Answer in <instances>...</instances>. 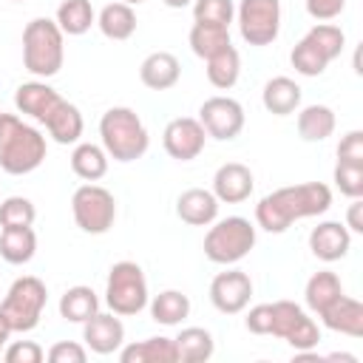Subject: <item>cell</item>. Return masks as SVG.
Returning <instances> with one entry per match:
<instances>
[{"label":"cell","mask_w":363,"mask_h":363,"mask_svg":"<svg viewBox=\"0 0 363 363\" xmlns=\"http://www.w3.org/2000/svg\"><path fill=\"white\" fill-rule=\"evenodd\" d=\"M14 108H17V113L43 125L57 145H77L85 130L79 108L74 102L62 99L45 79H31V82L17 85Z\"/></svg>","instance_id":"cell-1"},{"label":"cell","mask_w":363,"mask_h":363,"mask_svg":"<svg viewBox=\"0 0 363 363\" xmlns=\"http://www.w3.org/2000/svg\"><path fill=\"white\" fill-rule=\"evenodd\" d=\"M332 207V187L323 182H301L267 193L255 204V224L267 233H286L301 218L323 216Z\"/></svg>","instance_id":"cell-2"},{"label":"cell","mask_w":363,"mask_h":363,"mask_svg":"<svg viewBox=\"0 0 363 363\" xmlns=\"http://www.w3.org/2000/svg\"><path fill=\"white\" fill-rule=\"evenodd\" d=\"M48 153L45 136L17 113H0V167L9 176L34 173Z\"/></svg>","instance_id":"cell-3"},{"label":"cell","mask_w":363,"mask_h":363,"mask_svg":"<svg viewBox=\"0 0 363 363\" xmlns=\"http://www.w3.org/2000/svg\"><path fill=\"white\" fill-rule=\"evenodd\" d=\"M99 139H102L105 153L113 162H122V164L142 159L150 147V133H147L142 116L133 108H125V105H113L102 113Z\"/></svg>","instance_id":"cell-4"},{"label":"cell","mask_w":363,"mask_h":363,"mask_svg":"<svg viewBox=\"0 0 363 363\" xmlns=\"http://www.w3.org/2000/svg\"><path fill=\"white\" fill-rule=\"evenodd\" d=\"M65 60V34L48 17H34L23 28V65L37 79L57 77Z\"/></svg>","instance_id":"cell-5"},{"label":"cell","mask_w":363,"mask_h":363,"mask_svg":"<svg viewBox=\"0 0 363 363\" xmlns=\"http://www.w3.org/2000/svg\"><path fill=\"white\" fill-rule=\"evenodd\" d=\"M346 48V34L335 23H315L292 48L289 62L301 77H320Z\"/></svg>","instance_id":"cell-6"},{"label":"cell","mask_w":363,"mask_h":363,"mask_svg":"<svg viewBox=\"0 0 363 363\" xmlns=\"http://www.w3.org/2000/svg\"><path fill=\"white\" fill-rule=\"evenodd\" d=\"M255 247V224L244 216H227L216 218L210 230L204 233V255L213 264L230 267L250 255Z\"/></svg>","instance_id":"cell-7"},{"label":"cell","mask_w":363,"mask_h":363,"mask_svg":"<svg viewBox=\"0 0 363 363\" xmlns=\"http://www.w3.org/2000/svg\"><path fill=\"white\" fill-rule=\"evenodd\" d=\"M48 303V289L37 275H20L11 281L6 298L0 301V315L6 318L11 332L37 329Z\"/></svg>","instance_id":"cell-8"},{"label":"cell","mask_w":363,"mask_h":363,"mask_svg":"<svg viewBox=\"0 0 363 363\" xmlns=\"http://www.w3.org/2000/svg\"><path fill=\"white\" fill-rule=\"evenodd\" d=\"M147 301H150V292H147L145 269L136 261H116L108 269L105 306L111 312H116L119 318H130V315H139L142 309H147Z\"/></svg>","instance_id":"cell-9"},{"label":"cell","mask_w":363,"mask_h":363,"mask_svg":"<svg viewBox=\"0 0 363 363\" xmlns=\"http://www.w3.org/2000/svg\"><path fill=\"white\" fill-rule=\"evenodd\" d=\"M71 216L82 233L102 235L116 221V199L111 190H105L94 182H85L71 196Z\"/></svg>","instance_id":"cell-10"},{"label":"cell","mask_w":363,"mask_h":363,"mask_svg":"<svg viewBox=\"0 0 363 363\" xmlns=\"http://www.w3.org/2000/svg\"><path fill=\"white\" fill-rule=\"evenodd\" d=\"M235 23L247 45H272L281 34V0H238Z\"/></svg>","instance_id":"cell-11"},{"label":"cell","mask_w":363,"mask_h":363,"mask_svg":"<svg viewBox=\"0 0 363 363\" xmlns=\"http://www.w3.org/2000/svg\"><path fill=\"white\" fill-rule=\"evenodd\" d=\"M269 335L286 340L295 352H309L320 343V326L309 318V312L295 301H275Z\"/></svg>","instance_id":"cell-12"},{"label":"cell","mask_w":363,"mask_h":363,"mask_svg":"<svg viewBox=\"0 0 363 363\" xmlns=\"http://www.w3.org/2000/svg\"><path fill=\"white\" fill-rule=\"evenodd\" d=\"M199 122L210 139L230 142L244 130V108L233 96H210L199 108Z\"/></svg>","instance_id":"cell-13"},{"label":"cell","mask_w":363,"mask_h":363,"mask_svg":"<svg viewBox=\"0 0 363 363\" xmlns=\"http://www.w3.org/2000/svg\"><path fill=\"white\" fill-rule=\"evenodd\" d=\"M162 145H164V153L170 159H176V162H193V159L201 156V150L207 145V130L193 116H176V119H170L164 125Z\"/></svg>","instance_id":"cell-14"},{"label":"cell","mask_w":363,"mask_h":363,"mask_svg":"<svg viewBox=\"0 0 363 363\" xmlns=\"http://www.w3.org/2000/svg\"><path fill=\"white\" fill-rule=\"evenodd\" d=\"M250 298H252V278L244 269H227L210 281V303L221 315L244 312L250 306Z\"/></svg>","instance_id":"cell-15"},{"label":"cell","mask_w":363,"mask_h":363,"mask_svg":"<svg viewBox=\"0 0 363 363\" xmlns=\"http://www.w3.org/2000/svg\"><path fill=\"white\" fill-rule=\"evenodd\" d=\"M82 340L94 354H113L125 346V323L116 312H96L82 323Z\"/></svg>","instance_id":"cell-16"},{"label":"cell","mask_w":363,"mask_h":363,"mask_svg":"<svg viewBox=\"0 0 363 363\" xmlns=\"http://www.w3.org/2000/svg\"><path fill=\"white\" fill-rule=\"evenodd\" d=\"M252 190H255V176L241 162H224L213 173V196L218 199V204H241L252 196Z\"/></svg>","instance_id":"cell-17"},{"label":"cell","mask_w":363,"mask_h":363,"mask_svg":"<svg viewBox=\"0 0 363 363\" xmlns=\"http://www.w3.org/2000/svg\"><path fill=\"white\" fill-rule=\"evenodd\" d=\"M309 250L318 261H340L352 250V233L340 221H318L309 230Z\"/></svg>","instance_id":"cell-18"},{"label":"cell","mask_w":363,"mask_h":363,"mask_svg":"<svg viewBox=\"0 0 363 363\" xmlns=\"http://www.w3.org/2000/svg\"><path fill=\"white\" fill-rule=\"evenodd\" d=\"M176 216L190 227H210L218 218V199L213 190L190 187L176 199Z\"/></svg>","instance_id":"cell-19"},{"label":"cell","mask_w":363,"mask_h":363,"mask_svg":"<svg viewBox=\"0 0 363 363\" xmlns=\"http://www.w3.org/2000/svg\"><path fill=\"white\" fill-rule=\"evenodd\" d=\"M318 318L332 332H340L346 337H363V303L346 292L332 306H326Z\"/></svg>","instance_id":"cell-20"},{"label":"cell","mask_w":363,"mask_h":363,"mask_svg":"<svg viewBox=\"0 0 363 363\" xmlns=\"http://www.w3.org/2000/svg\"><path fill=\"white\" fill-rule=\"evenodd\" d=\"M182 77V65L170 51H153L139 65V79L150 91H170Z\"/></svg>","instance_id":"cell-21"},{"label":"cell","mask_w":363,"mask_h":363,"mask_svg":"<svg viewBox=\"0 0 363 363\" xmlns=\"http://www.w3.org/2000/svg\"><path fill=\"white\" fill-rule=\"evenodd\" d=\"M301 99H303V91L295 79L289 77H272L264 82V91H261V105L272 113V116H289L301 108Z\"/></svg>","instance_id":"cell-22"},{"label":"cell","mask_w":363,"mask_h":363,"mask_svg":"<svg viewBox=\"0 0 363 363\" xmlns=\"http://www.w3.org/2000/svg\"><path fill=\"white\" fill-rule=\"evenodd\" d=\"M295 113H298V119H295L298 136H301L303 142H323V139H329V136L335 133L337 119H335V111H332L329 105L315 102V105L298 108Z\"/></svg>","instance_id":"cell-23"},{"label":"cell","mask_w":363,"mask_h":363,"mask_svg":"<svg viewBox=\"0 0 363 363\" xmlns=\"http://www.w3.org/2000/svg\"><path fill=\"white\" fill-rule=\"evenodd\" d=\"M136 23H139V20H136L133 6H128V3H122V0H113V3L102 6V11L96 14L99 31H102L108 40H116V43L130 40L133 31H136Z\"/></svg>","instance_id":"cell-24"},{"label":"cell","mask_w":363,"mask_h":363,"mask_svg":"<svg viewBox=\"0 0 363 363\" xmlns=\"http://www.w3.org/2000/svg\"><path fill=\"white\" fill-rule=\"evenodd\" d=\"M173 346H176V363H201L210 360L216 352V340L204 326H184L173 337Z\"/></svg>","instance_id":"cell-25"},{"label":"cell","mask_w":363,"mask_h":363,"mask_svg":"<svg viewBox=\"0 0 363 363\" xmlns=\"http://www.w3.org/2000/svg\"><path fill=\"white\" fill-rule=\"evenodd\" d=\"M122 363H176V346L173 337H145L136 343H128L119 349Z\"/></svg>","instance_id":"cell-26"},{"label":"cell","mask_w":363,"mask_h":363,"mask_svg":"<svg viewBox=\"0 0 363 363\" xmlns=\"http://www.w3.org/2000/svg\"><path fill=\"white\" fill-rule=\"evenodd\" d=\"M340 295H343V284H340L337 272H332V269L315 272V275L306 281V286H303V301H306V306H309L312 315H320V312H323L326 306H332Z\"/></svg>","instance_id":"cell-27"},{"label":"cell","mask_w":363,"mask_h":363,"mask_svg":"<svg viewBox=\"0 0 363 363\" xmlns=\"http://www.w3.org/2000/svg\"><path fill=\"white\" fill-rule=\"evenodd\" d=\"M96 312H99V295L85 284L68 286L60 298V318L68 323H85Z\"/></svg>","instance_id":"cell-28"},{"label":"cell","mask_w":363,"mask_h":363,"mask_svg":"<svg viewBox=\"0 0 363 363\" xmlns=\"http://www.w3.org/2000/svg\"><path fill=\"white\" fill-rule=\"evenodd\" d=\"M37 252V235L31 227H3L0 230V258L6 264H28Z\"/></svg>","instance_id":"cell-29"},{"label":"cell","mask_w":363,"mask_h":363,"mask_svg":"<svg viewBox=\"0 0 363 363\" xmlns=\"http://www.w3.org/2000/svg\"><path fill=\"white\" fill-rule=\"evenodd\" d=\"M108 162L111 156L105 153V147L94 142H77L71 150V170L82 182H99L108 173Z\"/></svg>","instance_id":"cell-30"},{"label":"cell","mask_w":363,"mask_h":363,"mask_svg":"<svg viewBox=\"0 0 363 363\" xmlns=\"http://www.w3.org/2000/svg\"><path fill=\"white\" fill-rule=\"evenodd\" d=\"M150 318L162 326H179L190 315V298L182 289H162L147 301Z\"/></svg>","instance_id":"cell-31"},{"label":"cell","mask_w":363,"mask_h":363,"mask_svg":"<svg viewBox=\"0 0 363 363\" xmlns=\"http://www.w3.org/2000/svg\"><path fill=\"white\" fill-rule=\"evenodd\" d=\"M54 23L60 26L62 34L82 37L85 31H91V26H96V11H94L91 0H62L57 6Z\"/></svg>","instance_id":"cell-32"},{"label":"cell","mask_w":363,"mask_h":363,"mask_svg":"<svg viewBox=\"0 0 363 363\" xmlns=\"http://www.w3.org/2000/svg\"><path fill=\"white\" fill-rule=\"evenodd\" d=\"M204 62H207V79L218 91H230L241 77V54H238L235 45L221 48L218 54L207 57Z\"/></svg>","instance_id":"cell-33"},{"label":"cell","mask_w":363,"mask_h":363,"mask_svg":"<svg viewBox=\"0 0 363 363\" xmlns=\"http://www.w3.org/2000/svg\"><path fill=\"white\" fill-rule=\"evenodd\" d=\"M187 43H190V51L201 60L218 54L221 48L233 45L230 40V28H221V26H207V23H193L190 34H187Z\"/></svg>","instance_id":"cell-34"},{"label":"cell","mask_w":363,"mask_h":363,"mask_svg":"<svg viewBox=\"0 0 363 363\" xmlns=\"http://www.w3.org/2000/svg\"><path fill=\"white\" fill-rule=\"evenodd\" d=\"M233 20H235V3L233 0H193V23L230 28Z\"/></svg>","instance_id":"cell-35"},{"label":"cell","mask_w":363,"mask_h":363,"mask_svg":"<svg viewBox=\"0 0 363 363\" xmlns=\"http://www.w3.org/2000/svg\"><path fill=\"white\" fill-rule=\"evenodd\" d=\"M37 218L34 201L26 196H9L0 201V227H31Z\"/></svg>","instance_id":"cell-36"},{"label":"cell","mask_w":363,"mask_h":363,"mask_svg":"<svg viewBox=\"0 0 363 363\" xmlns=\"http://www.w3.org/2000/svg\"><path fill=\"white\" fill-rule=\"evenodd\" d=\"M332 182L346 199H363V162H337Z\"/></svg>","instance_id":"cell-37"},{"label":"cell","mask_w":363,"mask_h":363,"mask_svg":"<svg viewBox=\"0 0 363 363\" xmlns=\"http://www.w3.org/2000/svg\"><path fill=\"white\" fill-rule=\"evenodd\" d=\"M43 357H45V352L34 340H14V343H6V349H3L6 363H40Z\"/></svg>","instance_id":"cell-38"},{"label":"cell","mask_w":363,"mask_h":363,"mask_svg":"<svg viewBox=\"0 0 363 363\" xmlns=\"http://www.w3.org/2000/svg\"><path fill=\"white\" fill-rule=\"evenodd\" d=\"M45 357L51 363H85L88 360V349L82 343H77V340H60V343H54L48 349Z\"/></svg>","instance_id":"cell-39"},{"label":"cell","mask_w":363,"mask_h":363,"mask_svg":"<svg viewBox=\"0 0 363 363\" xmlns=\"http://www.w3.org/2000/svg\"><path fill=\"white\" fill-rule=\"evenodd\" d=\"M303 6H306V14H309L312 20L329 23V20H335V17L343 14L346 0H303Z\"/></svg>","instance_id":"cell-40"},{"label":"cell","mask_w":363,"mask_h":363,"mask_svg":"<svg viewBox=\"0 0 363 363\" xmlns=\"http://www.w3.org/2000/svg\"><path fill=\"white\" fill-rule=\"evenodd\" d=\"M337 162H363V130H349L337 142Z\"/></svg>","instance_id":"cell-41"},{"label":"cell","mask_w":363,"mask_h":363,"mask_svg":"<svg viewBox=\"0 0 363 363\" xmlns=\"http://www.w3.org/2000/svg\"><path fill=\"white\" fill-rule=\"evenodd\" d=\"M269 323H272V306L269 303H255L244 318V326L252 335H269Z\"/></svg>","instance_id":"cell-42"},{"label":"cell","mask_w":363,"mask_h":363,"mask_svg":"<svg viewBox=\"0 0 363 363\" xmlns=\"http://www.w3.org/2000/svg\"><path fill=\"white\" fill-rule=\"evenodd\" d=\"M346 230L349 233H363V199H352V204L346 207Z\"/></svg>","instance_id":"cell-43"},{"label":"cell","mask_w":363,"mask_h":363,"mask_svg":"<svg viewBox=\"0 0 363 363\" xmlns=\"http://www.w3.org/2000/svg\"><path fill=\"white\" fill-rule=\"evenodd\" d=\"M9 337H11V329H9L6 318L0 315V354H3V349H6V343H9Z\"/></svg>","instance_id":"cell-44"},{"label":"cell","mask_w":363,"mask_h":363,"mask_svg":"<svg viewBox=\"0 0 363 363\" xmlns=\"http://www.w3.org/2000/svg\"><path fill=\"white\" fill-rule=\"evenodd\" d=\"M167 9H184V6H193V0H162Z\"/></svg>","instance_id":"cell-45"},{"label":"cell","mask_w":363,"mask_h":363,"mask_svg":"<svg viewBox=\"0 0 363 363\" xmlns=\"http://www.w3.org/2000/svg\"><path fill=\"white\" fill-rule=\"evenodd\" d=\"M122 3H128V6H139V3H145V0H122Z\"/></svg>","instance_id":"cell-46"},{"label":"cell","mask_w":363,"mask_h":363,"mask_svg":"<svg viewBox=\"0 0 363 363\" xmlns=\"http://www.w3.org/2000/svg\"><path fill=\"white\" fill-rule=\"evenodd\" d=\"M11 3H23V0H11Z\"/></svg>","instance_id":"cell-47"}]
</instances>
